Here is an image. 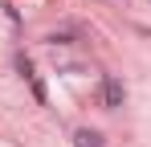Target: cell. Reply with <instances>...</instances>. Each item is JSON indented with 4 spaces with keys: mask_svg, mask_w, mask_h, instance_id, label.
<instances>
[{
    "mask_svg": "<svg viewBox=\"0 0 151 147\" xmlns=\"http://www.w3.org/2000/svg\"><path fill=\"white\" fill-rule=\"evenodd\" d=\"M123 82H119V78H106V82H102V102H106V106H110V110H114V106H123Z\"/></svg>",
    "mask_w": 151,
    "mask_h": 147,
    "instance_id": "1",
    "label": "cell"
},
{
    "mask_svg": "<svg viewBox=\"0 0 151 147\" xmlns=\"http://www.w3.org/2000/svg\"><path fill=\"white\" fill-rule=\"evenodd\" d=\"M74 147H106V143H102V135H98V131L82 127V131H74Z\"/></svg>",
    "mask_w": 151,
    "mask_h": 147,
    "instance_id": "2",
    "label": "cell"
}]
</instances>
